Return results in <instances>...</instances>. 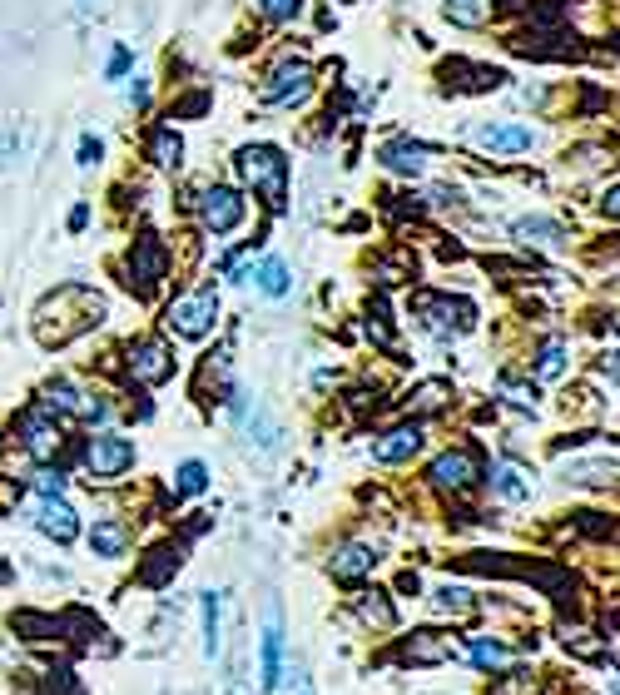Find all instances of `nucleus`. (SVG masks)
<instances>
[{"label":"nucleus","mask_w":620,"mask_h":695,"mask_svg":"<svg viewBox=\"0 0 620 695\" xmlns=\"http://www.w3.org/2000/svg\"><path fill=\"white\" fill-rule=\"evenodd\" d=\"M105 318H110L105 293H95V288H85V283H60L55 293H45V298L35 303L30 328H35V343H40V348H65V343L85 338L90 328H100Z\"/></svg>","instance_id":"f257e3e1"},{"label":"nucleus","mask_w":620,"mask_h":695,"mask_svg":"<svg viewBox=\"0 0 620 695\" xmlns=\"http://www.w3.org/2000/svg\"><path fill=\"white\" fill-rule=\"evenodd\" d=\"M234 174H239V189H253L268 214L288 209V154L278 144H268V139L239 144L234 149Z\"/></svg>","instance_id":"f03ea898"},{"label":"nucleus","mask_w":620,"mask_h":695,"mask_svg":"<svg viewBox=\"0 0 620 695\" xmlns=\"http://www.w3.org/2000/svg\"><path fill=\"white\" fill-rule=\"evenodd\" d=\"M164 328L184 343H204L214 328H219V283H199L189 293H179L169 308H164Z\"/></svg>","instance_id":"7ed1b4c3"},{"label":"nucleus","mask_w":620,"mask_h":695,"mask_svg":"<svg viewBox=\"0 0 620 695\" xmlns=\"http://www.w3.org/2000/svg\"><path fill=\"white\" fill-rule=\"evenodd\" d=\"M313 90H318V70H313L303 55H283V60L263 75L258 100H263L268 110H303V105L313 100Z\"/></svg>","instance_id":"20e7f679"},{"label":"nucleus","mask_w":620,"mask_h":695,"mask_svg":"<svg viewBox=\"0 0 620 695\" xmlns=\"http://www.w3.org/2000/svg\"><path fill=\"white\" fill-rule=\"evenodd\" d=\"M120 274H124V288H129L139 303H149V298L164 288V278H169V249H164V239H159V234H139V239L129 244V254H124Z\"/></svg>","instance_id":"39448f33"},{"label":"nucleus","mask_w":620,"mask_h":695,"mask_svg":"<svg viewBox=\"0 0 620 695\" xmlns=\"http://www.w3.org/2000/svg\"><path fill=\"white\" fill-rule=\"evenodd\" d=\"M194 214H199V229L214 234V239H229L239 234L248 219V199L239 184H204L199 199H194Z\"/></svg>","instance_id":"423d86ee"},{"label":"nucleus","mask_w":620,"mask_h":695,"mask_svg":"<svg viewBox=\"0 0 620 695\" xmlns=\"http://www.w3.org/2000/svg\"><path fill=\"white\" fill-rule=\"evenodd\" d=\"M417 308V323L437 338H462L477 328V303L472 298H452V293H417L412 298Z\"/></svg>","instance_id":"0eeeda50"},{"label":"nucleus","mask_w":620,"mask_h":695,"mask_svg":"<svg viewBox=\"0 0 620 695\" xmlns=\"http://www.w3.org/2000/svg\"><path fill=\"white\" fill-rule=\"evenodd\" d=\"M467 144L492 154V159H521V154H531L541 144V130L526 125V120H477L467 130Z\"/></svg>","instance_id":"6e6552de"},{"label":"nucleus","mask_w":620,"mask_h":695,"mask_svg":"<svg viewBox=\"0 0 620 695\" xmlns=\"http://www.w3.org/2000/svg\"><path fill=\"white\" fill-rule=\"evenodd\" d=\"M80 462H85L90 482H120L124 472L134 467V442L120 437V432H110V427H100V432H90V437H85Z\"/></svg>","instance_id":"1a4fd4ad"},{"label":"nucleus","mask_w":620,"mask_h":695,"mask_svg":"<svg viewBox=\"0 0 620 695\" xmlns=\"http://www.w3.org/2000/svg\"><path fill=\"white\" fill-rule=\"evenodd\" d=\"M124 368H129V378L134 383H144V388H164L169 378H174V368H179V358H174V348H169V338H134L129 348H124Z\"/></svg>","instance_id":"9d476101"},{"label":"nucleus","mask_w":620,"mask_h":695,"mask_svg":"<svg viewBox=\"0 0 620 695\" xmlns=\"http://www.w3.org/2000/svg\"><path fill=\"white\" fill-rule=\"evenodd\" d=\"M427 477H432V487H442V492H472L487 472H482V457H477L472 447H452V452H442V457L427 467Z\"/></svg>","instance_id":"9b49d317"},{"label":"nucleus","mask_w":620,"mask_h":695,"mask_svg":"<svg viewBox=\"0 0 620 695\" xmlns=\"http://www.w3.org/2000/svg\"><path fill=\"white\" fill-rule=\"evenodd\" d=\"M377 164L387 174H397V179H422L427 164H432V144H422V139H412V135H392L377 144Z\"/></svg>","instance_id":"f8f14e48"},{"label":"nucleus","mask_w":620,"mask_h":695,"mask_svg":"<svg viewBox=\"0 0 620 695\" xmlns=\"http://www.w3.org/2000/svg\"><path fill=\"white\" fill-rule=\"evenodd\" d=\"M15 432H20V447L45 467L50 457H60V447H65V432H60V422L45 413V408H30V413H20L15 422Z\"/></svg>","instance_id":"ddd939ff"},{"label":"nucleus","mask_w":620,"mask_h":695,"mask_svg":"<svg viewBox=\"0 0 620 695\" xmlns=\"http://www.w3.org/2000/svg\"><path fill=\"white\" fill-rule=\"evenodd\" d=\"M422 442H427L422 422H417V417H407V422L387 427V432L372 442V457H377L382 467H402V462H412V457L422 452Z\"/></svg>","instance_id":"4468645a"},{"label":"nucleus","mask_w":620,"mask_h":695,"mask_svg":"<svg viewBox=\"0 0 620 695\" xmlns=\"http://www.w3.org/2000/svg\"><path fill=\"white\" fill-rule=\"evenodd\" d=\"M258 681H263V691L273 695L278 691V681H283V616H278V606H268V616H263V646H258Z\"/></svg>","instance_id":"2eb2a0df"},{"label":"nucleus","mask_w":620,"mask_h":695,"mask_svg":"<svg viewBox=\"0 0 620 695\" xmlns=\"http://www.w3.org/2000/svg\"><path fill=\"white\" fill-rule=\"evenodd\" d=\"M511 239L516 244H526V249H566V224L561 219H551V214H521V219H511Z\"/></svg>","instance_id":"dca6fc26"},{"label":"nucleus","mask_w":620,"mask_h":695,"mask_svg":"<svg viewBox=\"0 0 620 695\" xmlns=\"http://www.w3.org/2000/svg\"><path fill=\"white\" fill-rule=\"evenodd\" d=\"M35 532L50 537V542H75L80 537V512L65 502V497H40V512H35Z\"/></svg>","instance_id":"f3484780"},{"label":"nucleus","mask_w":620,"mask_h":695,"mask_svg":"<svg viewBox=\"0 0 620 695\" xmlns=\"http://www.w3.org/2000/svg\"><path fill=\"white\" fill-rule=\"evenodd\" d=\"M452 636H442V631H412L402 646H397V661H407V666H442V661H452Z\"/></svg>","instance_id":"a211bd4d"},{"label":"nucleus","mask_w":620,"mask_h":695,"mask_svg":"<svg viewBox=\"0 0 620 695\" xmlns=\"http://www.w3.org/2000/svg\"><path fill=\"white\" fill-rule=\"evenodd\" d=\"M531 368H536V378H541V383L566 378V368H571V338H566V333L541 338V343H536V353H531Z\"/></svg>","instance_id":"6ab92c4d"},{"label":"nucleus","mask_w":620,"mask_h":695,"mask_svg":"<svg viewBox=\"0 0 620 695\" xmlns=\"http://www.w3.org/2000/svg\"><path fill=\"white\" fill-rule=\"evenodd\" d=\"M144 159L154 164V169H179L184 164V135L174 130V125H154L149 135H144Z\"/></svg>","instance_id":"aec40b11"},{"label":"nucleus","mask_w":620,"mask_h":695,"mask_svg":"<svg viewBox=\"0 0 620 695\" xmlns=\"http://www.w3.org/2000/svg\"><path fill=\"white\" fill-rule=\"evenodd\" d=\"M372 566H377V552L368 542H343L338 552L328 556V571L338 581H363V576H372Z\"/></svg>","instance_id":"412c9836"},{"label":"nucleus","mask_w":620,"mask_h":695,"mask_svg":"<svg viewBox=\"0 0 620 695\" xmlns=\"http://www.w3.org/2000/svg\"><path fill=\"white\" fill-rule=\"evenodd\" d=\"M492 492L501 502H531V492H536V482H531V472L521 467V462H492Z\"/></svg>","instance_id":"4be33fe9"},{"label":"nucleus","mask_w":620,"mask_h":695,"mask_svg":"<svg viewBox=\"0 0 620 695\" xmlns=\"http://www.w3.org/2000/svg\"><path fill=\"white\" fill-rule=\"evenodd\" d=\"M90 552L105 556V561H120L129 552V527H124L120 517H95V527H90Z\"/></svg>","instance_id":"5701e85b"},{"label":"nucleus","mask_w":620,"mask_h":695,"mask_svg":"<svg viewBox=\"0 0 620 695\" xmlns=\"http://www.w3.org/2000/svg\"><path fill=\"white\" fill-rule=\"evenodd\" d=\"M253 283H258L263 298H288V293H293V269H288V259L263 254V264L253 269Z\"/></svg>","instance_id":"b1692460"},{"label":"nucleus","mask_w":620,"mask_h":695,"mask_svg":"<svg viewBox=\"0 0 620 695\" xmlns=\"http://www.w3.org/2000/svg\"><path fill=\"white\" fill-rule=\"evenodd\" d=\"M179 566H184V552H179L174 542H159V547L149 552V561L139 566V581H144V586H164Z\"/></svg>","instance_id":"393cba45"},{"label":"nucleus","mask_w":620,"mask_h":695,"mask_svg":"<svg viewBox=\"0 0 620 695\" xmlns=\"http://www.w3.org/2000/svg\"><path fill=\"white\" fill-rule=\"evenodd\" d=\"M442 15L462 30H482V25H492L496 0H442Z\"/></svg>","instance_id":"a878e982"},{"label":"nucleus","mask_w":620,"mask_h":695,"mask_svg":"<svg viewBox=\"0 0 620 695\" xmlns=\"http://www.w3.org/2000/svg\"><path fill=\"white\" fill-rule=\"evenodd\" d=\"M40 408H45V413L80 417V413H85V393H80L75 383H65V378H55V383H45V393H40Z\"/></svg>","instance_id":"bb28decb"},{"label":"nucleus","mask_w":620,"mask_h":695,"mask_svg":"<svg viewBox=\"0 0 620 695\" xmlns=\"http://www.w3.org/2000/svg\"><path fill=\"white\" fill-rule=\"evenodd\" d=\"M447 403H452V383H447V378H432V383H417V388L407 393V413H417V417L437 413V408H447Z\"/></svg>","instance_id":"cd10ccee"},{"label":"nucleus","mask_w":620,"mask_h":695,"mask_svg":"<svg viewBox=\"0 0 620 695\" xmlns=\"http://www.w3.org/2000/svg\"><path fill=\"white\" fill-rule=\"evenodd\" d=\"M358 616L377 626V631H392L397 626V611H392V601H387V591H363L358 596Z\"/></svg>","instance_id":"c85d7f7f"},{"label":"nucleus","mask_w":620,"mask_h":695,"mask_svg":"<svg viewBox=\"0 0 620 695\" xmlns=\"http://www.w3.org/2000/svg\"><path fill=\"white\" fill-rule=\"evenodd\" d=\"M496 393H501V403H511V408H521V413H536V403H541L536 383H521V378H511V373L496 378Z\"/></svg>","instance_id":"c756f323"},{"label":"nucleus","mask_w":620,"mask_h":695,"mask_svg":"<svg viewBox=\"0 0 620 695\" xmlns=\"http://www.w3.org/2000/svg\"><path fill=\"white\" fill-rule=\"evenodd\" d=\"M432 611H437V616H457V621H462V616L472 611V591L447 581V586H437V591H432Z\"/></svg>","instance_id":"7c9ffc66"},{"label":"nucleus","mask_w":620,"mask_h":695,"mask_svg":"<svg viewBox=\"0 0 620 695\" xmlns=\"http://www.w3.org/2000/svg\"><path fill=\"white\" fill-rule=\"evenodd\" d=\"M472 666H477V671H506V666H511V651H506V646H501V641H492V636H477V641H472Z\"/></svg>","instance_id":"2f4dec72"},{"label":"nucleus","mask_w":620,"mask_h":695,"mask_svg":"<svg viewBox=\"0 0 620 695\" xmlns=\"http://www.w3.org/2000/svg\"><path fill=\"white\" fill-rule=\"evenodd\" d=\"M204 487H209V467H204L199 457L179 462V472H174V497H199Z\"/></svg>","instance_id":"473e14b6"},{"label":"nucleus","mask_w":620,"mask_h":695,"mask_svg":"<svg viewBox=\"0 0 620 695\" xmlns=\"http://www.w3.org/2000/svg\"><path fill=\"white\" fill-rule=\"evenodd\" d=\"M219 591H204L199 596V616H204V656H214L219 651Z\"/></svg>","instance_id":"72a5a7b5"},{"label":"nucleus","mask_w":620,"mask_h":695,"mask_svg":"<svg viewBox=\"0 0 620 695\" xmlns=\"http://www.w3.org/2000/svg\"><path fill=\"white\" fill-rule=\"evenodd\" d=\"M303 5H308V0H258V15L273 20V25H288V20L303 15Z\"/></svg>","instance_id":"f704fd0d"},{"label":"nucleus","mask_w":620,"mask_h":695,"mask_svg":"<svg viewBox=\"0 0 620 695\" xmlns=\"http://www.w3.org/2000/svg\"><path fill=\"white\" fill-rule=\"evenodd\" d=\"M278 691H283V695H313V676H308V666H303V661L283 666V681H278ZM278 691H273V695H278Z\"/></svg>","instance_id":"c9c22d12"},{"label":"nucleus","mask_w":620,"mask_h":695,"mask_svg":"<svg viewBox=\"0 0 620 695\" xmlns=\"http://www.w3.org/2000/svg\"><path fill=\"white\" fill-rule=\"evenodd\" d=\"M606 477H616V462H576V467H566V482H606Z\"/></svg>","instance_id":"e433bc0d"},{"label":"nucleus","mask_w":620,"mask_h":695,"mask_svg":"<svg viewBox=\"0 0 620 695\" xmlns=\"http://www.w3.org/2000/svg\"><path fill=\"white\" fill-rule=\"evenodd\" d=\"M566 651H576L581 661H601V656H606V641H596L591 631H571V636H566Z\"/></svg>","instance_id":"4c0bfd02"},{"label":"nucleus","mask_w":620,"mask_h":695,"mask_svg":"<svg viewBox=\"0 0 620 695\" xmlns=\"http://www.w3.org/2000/svg\"><path fill=\"white\" fill-rule=\"evenodd\" d=\"M100 159H105V139H100V135H80V149H75V164H80V169H95Z\"/></svg>","instance_id":"58836bf2"},{"label":"nucleus","mask_w":620,"mask_h":695,"mask_svg":"<svg viewBox=\"0 0 620 695\" xmlns=\"http://www.w3.org/2000/svg\"><path fill=\"white\" fill-rule=\"evenodd\" d=\"M368 338L377 348H392V328H387V308H382V303L368 308Z\"/></svg>","instance_id":"ea45409f"},{"label":"nucleus","mask_w":620,"mask_h":695,"mask_svg":"<svg viewBox=\"0 0 620 695\" xmlns=\"http://www.w3.org/2000/svg\"><path fill=\"white\" fill-rule=\"evenodd\" d=\"M129 70H134V50H129V45H115L110 60H105V80H124Z\"/></svg>","instance_id":"a19ab883"},{"label":"nucleus","mask_w":620,"mask_h":695,"mask_svg":"<svg viewBox=\"0 0 620 695\" xmlns=\"http://www.w3.org/2000/svg\"><path fill=\"white\" fill-rule=\"evenodd\" d=\"M35 492H40V497H65V477L50 472V467H40V472H35Z\"/></svg>","instance_id":"79ce46f5"},{"label":"nucleus","mask_w":620,"mask_h":695,"mask_svg":"<svg viewBox=\"0 0 620 695\" xmlns=\"http://www.w3.org/2000/svg\"><path fill=\"white\" fill-rule=\"evenodd\" d=\"M596 368H601V378H611V383H616V388H620V348H611V353H601V363H596Z\"/></svg>","instance_id":"37998d69"},{"label":"nucleus","mask_w":620,"mask_h":695,"mask_svg":"<svg viewBox=\"0 0 620 695\" xmlns=\"http://www.w3.org/2000/svg\"><path fill=\"white\" fill-rule=\"evenodd\" d=\"M129 105H134V110H149V80H144V75L129 85Z\"/></svg>","instance_id":"c03bdc74"},{"label":"nucleus","mask_w":620,"mask_h":695,"mask_svg":"<svg viewBox=\"0 0 620 695\" xmlns=\"http://www.w3.org/2000/svg\"><path fill=\"white\" fill-rule=\"evenodd\" d=\"M65 224H70V234H80V229H90V204L80 199V204L70 209V219H65Z\"/></svg>","instance_id":"a18cd8bd"},{"label":"nucleus","mask_w":620,"mask_h":695,"mask_svg":"<svg viewBox=\"0 0 620 695\" xmlns=\"http://www.w3.org/2000/svg\"><path fill=\"white\" fill-rule=\"evenodd\" d=\"M601 209H606V219H620V184H611V189L601 194Z\"/></svg>","instance_id":"49530a36"},{"label":"nucleus","mask_w":620,"mask_h":695,"mask_svg":"<svg viewBox=\"0 0 620 695\" xmlns=\"http://www.w3.org/2000/svg\"><path fill=\"white\" fill-rule=\"evenodd\" d=\"M75 10H80V15H90V10H95V0H75Z\"/></svg>","instance_id":"de8ad7c7"},{"label":"nucleus","mask_w":620,"mask_h":695,"mask_svg":"<svg viewBox=\"0 0 620 695\" xmlns=\"http://www.w3.org/2000/svg\"><path fill=\"white\" fill-rule=\"evenodd\" d=\"M611 695H620V671H611Z\"/></svg>","instance_id":"09e8293b"},{"label":"nucleus","mask_w":620,"mask_h":695,"mask_svg":"<svg viewBox=\"0 0 620 695\" xmlns=\"http://www.w3.org/2000/svg\"><path fill=\"white\" fill-rule=\"evenodd\" d=\"M0 581H5V566H0Z\"/></svg>","instance_id":"8fccbe9b"}]
</instances>
